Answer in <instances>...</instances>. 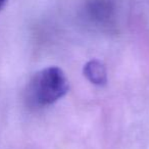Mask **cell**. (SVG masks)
Listing matches in <instances>:
<instances>
[{
    "label": "cell",
    "instance_id": "obj_1",
    "mask_svg": "<svg viewBox=\"0 0 149 149\" xmlns=\"http://www.w3.org/2000/svg\"><path fill=\"white\" fill-rule=\"evenodd\" d=\"M70 90V82L58 66H48L37 72L29 81L25 91L28 105L42 108L55 103Z\"/></svg>",
    "mask_w": 149,
    "mask_h": 149
},
{
    "label": "cell",
    "instance_id": "obj_2",
    "mask_svg": "<svg viewBox=\"0 0 149 149\" xmlns=\"http://www.w3.org/2000/svg\"><path fill=\"white\" fill-rule=\"evenodd\" d=\"M83 11L88 23L95 27L108 28L116 19V0H88Z\"/></svg>",
    "mask_w": 149,
    "mask_h": 149
},
{
    "label": "cell",
    "instance_id": "obj_4",
    "mask_svg": "<svg viewBox=\"0 0 149 149\" xmlns=\"http://www.w3.org/2000/svg\"><path fill=\"white\" fill-rule=\"evenodd\" d=\"M6 3H7V0H0V10L3 9V7L5 6Z\"/></svg>",
    "mask_w": 149,
    "mask_h": 149
},
{
    "label": "cell",
    "instance_id": "obj_3",
    "mask_svg": "<svg viewBox=\"0 0 149 149\" xmlns=\"http://www.w3.org/2000/svg\"><path fill=\"white\" fill-rule=\"evenodd\" d=\"M84 76L91 84L95 86H104L107 83V70L102 61L91 59L83 68Z\"/></svg>",
    "mask_w": 149,
    "mask_h": 149
}]
</instances>
